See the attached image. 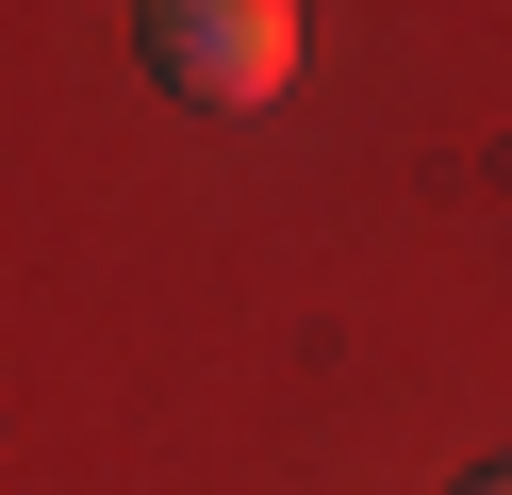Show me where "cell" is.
<instances>
[{"instance_id":"cell-1","label":"cell","mask_w":512,"mask_h":495,"mask_svg":"<svg viewBox=\"0 0 512 495\" xmlns=\"http://www.w3.org/2000/svg\"><path fill=\"white\" fill-rule=\"evenodd\" d=\"M149 66L199 116H265L298 83V0H149Z\"/></svg>"},{"instance_id":"cell-2","label":"cell","mask_w":512,"mask_h":495,"mask_svg":"<svg viewBox=\"0 0 512 495\" xmlns=\"http://www.w3.org/2000/svg\"><path fill=\"white\" fill-rule=\"evenodd\" d=\"M463 495H512V462H496V479H463Z\"/></svg>"}]
</instances>
